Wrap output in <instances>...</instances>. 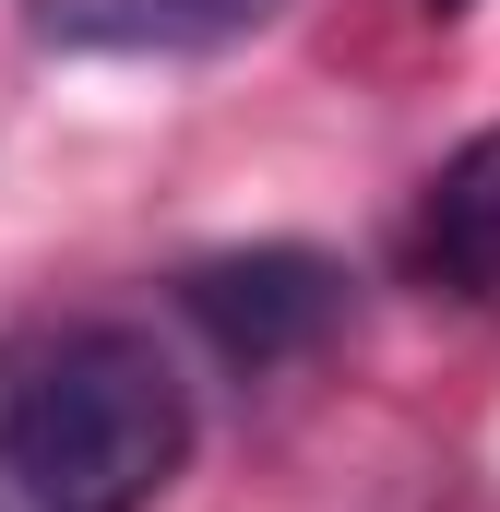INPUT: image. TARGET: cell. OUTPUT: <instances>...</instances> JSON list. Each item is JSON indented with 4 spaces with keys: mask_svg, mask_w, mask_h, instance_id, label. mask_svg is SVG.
<instances>
[{
    "mask_svg": "<svg viewBox=\"0 0 500 512\" xmlns=\"http://www.w3.org/2000/svg\"><path fill=\"white\" fill-rule=\"evenodd\" d=\"M429 12H465V0H429Z\"/></svg>",
    "mask_w": 500,
    "mask_h": 512,
    "instance_id": "5b68a950",
    "label": "cell"
},
{
    "mask_svg": "<svg viewBox=\"0 0 500 512\" xmlns=\"http://www.w3.org/2000/svg\"><path fill=\"white\" fill-rule=\"evenodd\" d=\"M191 465V382L143 322H60L0 358V512H155Z\"/></svg>",
    "mask_w": 500,
    "mask_h": 512,
    "instance_id": "6da1fadb",
    "label": "cell"
},
{
    "mask_svg": "<svg viewBox=\"0 0 500 512\" xmlns=\"http://www.w3.org/2000/svg\"><path fill=\"white\" fill-rule=\"evenodd\" d=\"M417 274L477 298V310H500V131L441 155V179L417 191Z\"/></svg>",
    "mask_w": 500,
    "mask_h": 512,
    "instance_id": "277c9868",
    "label": "cell"
},
{
    "mask_svg": "<svg viewBox=\"0 0 500 512\" xmlns=\"http://www.w3.org/2000/svg\"><path fill=\"white\" fill-rule=\"evenodd\" d=\"M179 310L215 334V358L227 370H286V358H310L334 322H346V274L322 251H227V262H191L179 274Z\"/></svg>",
    "mask_w": 500,
    "mask_h": 512,
    "instance_id": "7a4b0ae2",
    "label": "cell"
},
{
    "mask_svg": "<svg viewBox=\"0 0 500 512\" xmlns=\"http://www.w3.org/2000/svg\"><path fill=\"white\" fill-rule=\"evenodd\" d=\"M286 0H24V24L48 48H108V60H179V48H227Z\"/></svg>",
    "mask_w": 500,
    "mask_h": 512,
    "instance_id": "3957f363",
    "label": "cell"
}]
</instances>
